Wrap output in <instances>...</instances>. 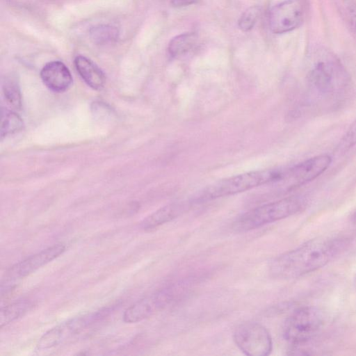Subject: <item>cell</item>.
<instances>
[{"label":"cell","instance_id":"obj_20","mask_svg":"<svg viewBox=\"0 0 356 356\" xmlns=\"http://www.w3.org/2000/svg\"><path fill=\"white\" fill-rule=\"evenodd\" d=\"M90 35L95 42L104 44L115 40L118 36V31L112 26L101 25L92 28Z\"/></svg>","mask_w":356,"mask_h":356},{"label":"cell","instance_id":"obj_19","mask_svg":"<svg viewBox=\"0 0 356 356\" xmlns=\"http://www.w3.org/2000/svg\"><path fill=\"white\" fill-rule=\"evenodd\" d=\"M2 88L7 102L13 108H19L21 94L16 79L12 76L6 77Z\"/></svg>","mask_w":356,"mask_h":356},{"label":"cell","instance_id":"obj_1","mask_svg":"<svg viewBox=\"0 0 356 356\" xmlns=\"http://www.w3.org/2000/svg\"><path fill=\"white\" fill-rule=\"evenodd\" d=\"M348 241L341 237H321L286 252L269 265L270 275L276 279H295L317 270L334 260Z\"/></svg>","mask_w":356,"mask_h":356},{"label":"cell","instance_id":"obj_11","mask_svg":"<svg viewBox=\"0 0 356 356\" xmlns=\"http://www.w3.org/2000/svg\"><path fill=\"white\" fill-rule=\"evenodd\" d=\"M65 248L63 243L55 244L28 257L9 268L6 274L5 282H14L29 275L58 257L65 251Z\"/></svg>","mask_w":356,"mask_h":356},{"label":"cell","instance_id":"obj_14","mask_svg":"<svg viewBox=\"0 0 356 356\" xmlns=\"http://www.w3.org/2000/svg\"><path fill=\"white\" fill-rule=\"evenodd\" d=\"M74 65L78 73L90 87L95 90L103 88L105 76L91 60L83 56H78L74 59Z\"/></svg>","mask_w":356,"mask_h":356},{"label":"cell","instance_id":"obj_7","mask_svg":"<svg viewBox=\"0 0 356 356\" xmlns=\"http://www.w3.org/2000/svg\"><path fill=\"white\" fill-rule=\"evenodd\" d=\"M233 339L241 352L248 356H267L273 350L269 332L257 322L248 321L238 325Z\"/></svg>","mask_w":356,"mask_h":356},{"label":"cell","instance_id":"obj_21","mask_svg":"<svg viewBox=\"0 0 356 356\" xmlns=\"http://www.w3.org/2000/svg\"><path fill=\"white\" fill-rule=\"evenodd\" d=\"M261 12L260 7L257 6L248 8L238 19L239 29L245 32L250 31L259 19Z\"/></svg>","mask_w":356,"mask_h":356},{"label":"cell","instance_id":"obj_23","mask_svg":"<svg viewBox=\"0 0 356 356\" xmlns=\"http://www.w3.org/2000/svg\"><path fill=\"white\" fill-rule=\"evenodd\" d=\"M200 0H170L171 4L175 7H184L197 3Z\"/></svg>","mask_w":356,"mask_h":356},{"label":"cell","instance_id":"obj_16","mask_svg":"<svg viewBox=\"0 0 356 356\" xmlns=\"http://www.w3.org/2000/svg\"><path fill=\"white\" fill-rule=\"evenodd\" d=\"M197 35L195 33H184L173 38L168 44L169 54L177 57L185 54L195 44Z\"/></svg>","mask_w":356,"mask_h":356},{"label":"cell","instance_id":"obj_4","mask_svg":"<svg viewBox=\"0 0 356 356\" xmlns=\"http://www.w3.org/2000/svg\"><path fill=\"white\" fill-rule=\"evenodd\" d=\"M306 200L300 196H291L253 208L240 216L233 224L238 232H248L272 223L300 211Z\"/></svg>","mask_w":356,"mask_h":356},{"label":"cell","instance_id":"obj_2","mask_svg":"<svg viewBox=\"0 0 356 356\" xmlns=\"http://www.w3.org/2000/svg\"><path fill=\"white\" fill-rule=\"evenodd\" d=\"M350 78L340 60L330 51L320 49L314 54L307 74L309 86L322 95L345 89Z\"/></svg>","mask_w":356,"mask_h":356},{"label":"cell","instance_id":"obj_17","mask_svg":"<svg viewBox=\"0 0 356 356\" xmlns=\"http://www.w3.org/2000/svg\"><path fill=\"white\" fill-rule=\"evenodd\" d=\"M23 127L22 118L15 113L7 109H1V137L19 131Z\"/></svg>","mask_w":356,"mask_h":356},{"label":"cell","instance_id":"obj_13","mask_svg":"<svg viewBox=\"0 0 356 356\" xmlns=\"http://www.w3.org/2000/svg\"><path fill=\"white\" fill-rule=\"evenodd\" d=\"M187 207L184 202H174L163 206L148 216L140 223V227L145 231L154 229L178 217Z\"/></svg>","mask_w":356,"mask_h":356},{"label":"cell","instance_id":"obj_5","mask_svg":"<svg viewBox=\"0 0 356 356\" xmlns=\"http://www.w3.org/2000/svg\"><path fill=\"white\" fill-rule=\"evenodd\" d=\"M325 318L324 313L314 306H305L296 309L285 321L283 337L295 350L312 340L321 330Z\"/></svg>","mask_w":356,"mask_h":356},{"label":"cell","instance_id":"obj_8","mask_svg":"<svg viewBox=\"0 0 356 356\" xmlns=\"http://www.w3.org/2000/svg\"><path fill=\"white\" fill-rule=\"evenodd\" d=\"M331 162L332 157L323 154L285 168L282 179L278 184L286 190L301 186L323 174L329 168Z\"/></svg>","mask_w":356,"mask_h":356},{"label":"cell","instance_id":"obj_24","mask_svg":"<svg viewBox=\"0 0 356 356\" xmlns=\"http://www.w3.org/2000/svg\"><path fill=\"white\" fill-rule=\"evenodd\" d=\"M351 221L356 225V211L353 213L351 216Z\"/></svg>","mask_w":356,"mask_h":356},{"label":"cell","instance_id":"obj_12","mask_svg":"<svg viewBox=\"0 0 356 356\" xmlns=\"http://www.w3.org/2000/svg\"><path fill=\"white\" fill-rule=\"evenodd\" d=\"M40 76L44 84L49 90L56 92L66 90L72 82L69 69L58 60L47 63L40 72Z\"/></svg>","mask_w":356,"mask_h":356},{"label":"cell","instance_id":"obj_6","mask_svg":"<svg viewBox=\"0 0 356 356\" xmlns=\"http://www.w3.org/2000/svg\"><path fill=\"white\" fill-rule=\"evenodd\" d=\"M107 312V310H101L60 323L43 334L37 343V348L46 350L63 343L104 317Z\"/></svg>","mask_w":356,"mask_h":356},{"label":"cell","instance_id":"obj_10","mask_svg":"<svg viewBox=\"0 0 356 356\" xmlns=\"http://www.w3.org/2000/svg\"><path fill=\"white\" fill-rule=\"evenodd\" d=\"M305 13L306 6L302 0H285L270 10V29L277 34L291 31L302 23Z\"/></svg>","mask_w":356,"mask_h":356},{"label":"cell","instance_id":"obj_3","mask_svg":"<svg viewBox=\"0 0 356 356\" xmlns=\"http://www.w3.org/2000/svg\"><path fill=\"white\" fill-rule=\"evenodd\" d=\"M285 168L258 170L234 175L208 186L197 200L204 201L243 193L268 183L279 182Z\"/></svg>","mask_w":356,"mask_h":356},{"label":"cell","instance_id":"obj_15","mask_svg":"<svg viewBox=\"0 0 356 356\" xmlns=\"http://www.w3.org/2000/svg\"><path fill=\"white\" fill-rule=\"evenodd\" d=\"M33 303L28 300H19L13 302L0 310V327L2 328L16 321L30 312Z\"/></svg>","mask_w":356,"mask_h":356},{"label":"cell","instance_id":"obj_9","mask_svg":"<svg viewBox=\"0 0 356 356\" xmlns=\"http://www.w3.org/2000/svg\"><path fill=\"white\" fill-rule=\"evenodd\" d=\"M178 287L169 286L137 301L124 312L123 321L127 323L140 322L168 306L177 294Z\"/></svg>","mask_w":356,"mask_h":356},{"label":"cell","instance_id":"obj_22","mask_svg":"<svg viewBox=\"0 0 356 356\" xmlns=\"http://www.w3.org/2000/svg\"><path fill=\"white\" fill-rule=\"evenodd\" d=\"M356 145V119L350 124L337 146L340 153H344Z\"/></svg>","mask_w":356,"mask_h":356},{"label":"cell","instance_id":"obj_18","mask_svg":"<svg viewBox=\"0 0 356 356\" xmlns=\"http://www.w3.org/2000/svg\"><path fill=\"white\" fill-rule=\"evenodd\" d=\"M337 1L342 18L356 38V1L355 0H337Z\"/></svg>","mask_w":356,"mask_h":356}]
</instances>
